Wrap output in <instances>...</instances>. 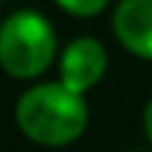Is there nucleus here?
<instances>
[{"instance_id":"obj_2","label":"nucleus","mask_w":152,"mask_h":152,"mask_svg":"<svg viewBox=\"0 0 152 152\" xmlns=\"http://www.w3.org/2000/svg\"><path fill=\"white\" fill-rule=\"evenodd\" d=\"M56 59V32L35 11H16L0 27V67L19 80L43 75Z\"/></svg>"},{"instance_id":"obj_5","label":"nucleus","mask_w":152,"mask_h":152,"mask_svg":"<svg viewBox=\"0 0 152 152\" xmlns=\"http://www.w3.org/2000/svg\"><path fill=\"white\" fill-rule=\"evenodd\" d=\"M56 3H59V8H64V11L72 13V16L91 19V16L102 13V11L107 8L110 0H56Z\"/></svg>"},{"instance_id":"obj_3","label":"nucleus","mask_w":152,"mask_h":152,"mask_svg":"<svg viewBox=\"0 0 152 152\" xmlns=\"http://www.w3.org/2000/svg\"><path fill=\"white\" fill-rule=\"evenodd\" d=\"M107 69V51L96 37H75L59 59V72L61 80L69 91L86 94L94 88Z\"/></svg>"},{"instance_id":"obj_7","label":"nucleus","mask_w":152,"mask_h":152,"mask_svg":"<svg viewBox=\"0 0 152 152\" xmlns=\"http://www.w3.org/2000/svg\"><path fill=\"white\" fill-rule=\"evenodd\" d=\"M0 27H3V21H0Z\"/></svg>"},{"instance_id":"obj_6","label":"nucleus","mask_w":152,"mask_h":152,"mask_svg":"<svg viewBox=\"0 0 152 152\" xmlns=\"http://www.w3.org/2000/svg\"><path fill=\"white\" fill-rule=\"evenodd\" d=\"M144 134H147V139L152 144V99H150V104L144 107Z\"/></svg>"},{"instance_id":"obj_1","label":"nucleus","mask_w":152,"mask_h":152,"mask_svg":"<svg viewBox=\"0 0 152 152\" xmlns=\"http://www.w3.org/2000/svg\"><path fill=\"white\" fill-rule=\"evenodd\" d=\"M16 126L35 144L64 147L83 136L88 126V104L83 94L69 91L64 83H40L19 96Z\"/></svg>"},{"instance_id":"obj_4","label":"nucleus","mask_w":152,"mask_h":152,"mask_svg":"<svg viewBox=\"0 0 152 152\" xmlns=\"http://www.w3.org/2000/svg\"><path fill=\"white\" fill-rule=\"evenodd\" d=\"M112 29L131 53L152 59V0H120L112 13Z\"/></svg>"}]
</instances>
